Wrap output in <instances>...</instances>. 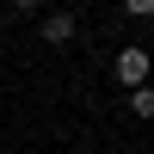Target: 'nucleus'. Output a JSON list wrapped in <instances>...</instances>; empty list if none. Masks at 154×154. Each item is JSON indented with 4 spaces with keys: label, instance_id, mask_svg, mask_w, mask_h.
Returning a JSON list of instances; mask_svg holds the SVG:
<instances>
[{
    "label": "nucleus",
    "instance_id": "nucleus-1",
    "mask_svg": "<svg viewBox=\"0 0 154 154\" xmlns=\"http://www.w3.org/2000/svg\"><path fill=\"white\" fill-rule=\"evenodd\" d=\"M111 68H117V80L136 93V86H148V49H136V43L117 49V62H111Z\"/></svg>",
    "mask_w": 154,
    "mask_h": 154
},
{
    "label": "nucleus",
    "instance_id": "nucleus-2",
    "mask_svg": "<svg viewBox=\"0 0 154 154\" xmlns=\"http://www.w3.org/2000/svg\"><path fill=\"white\" fill-rule=\"evenodd\" d=\"M74 37V12H49L43 19V43H68Z\"/></svg>",
    "mask_w": 154,
    "mask_h": 154
},
{
    "label": "nucleus",
    "instance_id": "nucleus-3",
    "mask_svg": "<svg viewBox=\"0 0 154 154\" xmlns=\"http://www.w3.org/2000/svg\"><path fill=\"white\" fill-rule=\"evenodd\" d=\"M130 111H136V117H154V86H136V93H130Z\"/></svg>",
    "mask_w": 154,
    "mask_h": 154
},
{
    "label": "nucleus",
    "instance_id": "nucleus-4",
    "mask_svg": "<svg viewBox=\"0 0 154 154\" xmlns=\"http://www.w3.org/2000/svg\"><path fill=\"white\" fill-rule=\"evenodd\" d=\"M130 19H154V0H130Z\"/></svg>",
    "mask_w": 154,
    "mask_h": 154
},
{
    "label": "nucleus",
    "instance_id": "nucleus-5",
    "mask_svg": "<svg viewBox=\"0 0 154 154\" xmlns=\"http://www.w3.org/2000/svg\"><path fill=\"white\" fill-rule=\"evenodd\" d=\"M117 154H136V148H117Z\"/></svg>",
    "mask_w": 154,
    "mask_h": 154
}]
</instances>
